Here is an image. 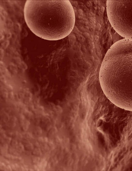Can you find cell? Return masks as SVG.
I'll use <instances>...</instances> for the list:
<instances>
[{
    "label": "cell",
    "instance_id": "6da1fadb",
    "mask_svg": "<svg viewBox=\"0 0 132 171\" xmlns=\"http://www.w3.org/2000/svg\"><path fill=\"white\" fill-rule=\"evenodd\" d=\"M99 79L110 102L132 111V40L123 39L110 46L100 66Z\"/></svg>",
    "mask_w": 132,
    "mask_h": 171
},
{
    "label": "cell",
    "instance_id": "7a4b0ae2",
    "mask_svg": "<svg viewBox=\"0 0 132 171\" xmlns=\"http://www.w3.org/2000/svg\"><path fill=\"white\" fill-rule=\"evenodd\" d=\"M24 12L29 28L44 40L64 39L75 27V10L69 1H27Z\"/></svg>",
    "mask_w": 132,
    "mask_h": 171
},
{
    "label": "cell",
    "instance_id": "3957f363",
    "mask_svg": "<svg viewBox=\"0 0 132 171\" xmlns=\"http://www.w3.org/2000/svg\"><path fill=\"white\" fill-rule=\"evenodd\" d=\"M106 10L116 32L124 39L132 40V1H107Z\"/></svg>",
    "mask_w": 132,
    "mask_h": 171
}]
</instances>
